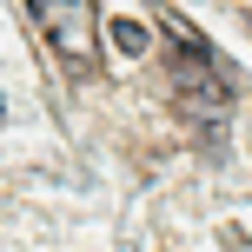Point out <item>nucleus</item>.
Returning a JSON list of instances; mask_svg holds the SVG:
<instances>
[{
  "label": "nucleus",
  "instance_id": "nucleus-1",
  "mask_svg": "<svg viewBox=\"0 0 252 252\" xmlns=\"http://www.w3.org/2000/svg\"><path fill=\"white\" fill-rule=\"evenodd\" d=\"M27 13H33L40 40L53 47V60H66V73H87V66L100 60V47H93V7L87 0H27Z\"/></svg>",
  "mask_w": 252,
  "mask_h": 252
},
{
  "label": "nucleus",
  "instance_id": "nucleus-2",
  "mask_svg": "<svg viewBox=\"0 0 252 252\" xmlns=\"http://www.w3.org/2000/svg\"><path fill=\"white\" fill-rule=\"evenodd\" d=\"M113 47H120V53H146V47H153V33H146L139 20H113Z\"/></svg>",
  "mask_w": 252,
  "mask_h": 252
},
{
  "label": "nucleus",
  "instance_id": "nucleus-3",
  "mask_svg": "<svg viewBox=\"0 0 252 252\" xmlns=\"http://www.w3.org/2000/svg\"><path fill=\"white\" fill-rule=\"evenodd\" d=\"M0 120H7V100H0Z\"/></svg>",
  "mask_w": 252,
  "mask_h": 252
}]
</instances>
